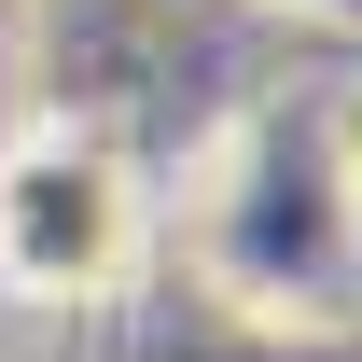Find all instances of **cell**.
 <instances>
[{
  "label": "cell",
  "instance_id": "6da1fadb",
  "mask_svg": "<svg viewBox=\"0 0 362 362\" xmlns=\"http://www.w3.org/2000/svg\"><path fill=\"white\" fill-rule=\"evenodd\" d=\"M139 279V168L98 126L0 139V293L14 307H98Z\"/></svg>",
  "mask_w": 362,
  "mask_h": 362
}]
</instances>
